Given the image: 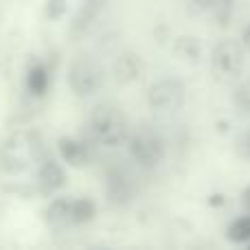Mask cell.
<instances>
[{"instance_id": "6da1fadb", "label": "cell", "mask_w": 250, "mask_h": 250, "mask_svg": "<svg viewBox=\"0 0 250 250\" xmlns=\"http://www.w3.org/2000/svg\"><path fill=\"white\" fill-rule=\"evenodd\" d=\"M42 158V138L38 132H31V129H18L0 145V169L4 173H11V176L29 171Z\"/></svg>"}, {"instance_id": "7a4b0ae2", "label": "cell", "mask_w": 250, "mask_h": 250, "mask_svg": "<svg viewBox=\"0 0 250 250\" xmlns=\"http://www.w3.org/2000/svg\"><path fill=\"white\" fill-rule=\"evenodd\" d=\"M88 134L104 147H121L127 143V117L114 104H97L88 114Z\"/></svg>"}, {"instance_id": "3957f363", "label": "cell", "mask_w": 250, "mask_h": 250, "mask_svg": "<svg viewBox=\"0 0 250 250\" xmlns=\"http://www.w3.org/2000/svg\"><path fill=\"white\" fill-rule=\"evenodd\" d=\"M246 66V48L237 40H222L213 46L211 53V73L217 82L229 83L242 77Z\"/></svg>"}, {"instance_id": "277c9868", "label": "cell", "mask_w": 250, "mask_h": 250, "mask_svg": "<svg viewBox=\"0 0 250 250\" xmlns=\"http://www.w3.org/2000/svg\"><path fill=\"white\" fill-rule=\"evenodd\" d=\"M187 88L178 77H160L147 90V104L158 117H173L185 108Z\"/></svg>"}, {"instance_id": "5b68a950", "label": "cell", "mask_w": 250, "mask_h": 250, "mask_svg": "<svg viewBox=\"0 0 250 250\" xmlns=\"http://www.w3.org/2000/svg\"><path fill=\"white\" fill-rule=\"evenodd\" d=\"M127 149L129 156L134 158V163L143 169L158 167L165 158V141L151 127H136L134 132L129 129Z\"/></svg>"}, {"instance_id": "8992f818", "label": "cell", "mask_w": 250, "mask_h": 250, "mask_svg": "<svg viewBox=\"0 0 250 250\" xmlns=\"http://www.w3.org/2000/svg\"><path fill=\"white\" fill-rule=\"evenodd\" d=\"M105 73L90 55H77L68 66V86L77 97H92L104 86Z\"/></svg>"}, {"instance_id": "52a82bcc", "label": "cell", "mask_w": 250, "mask_h": 250, "mask_svg": "<svg viewBox=\"0 0 250 250\" xmlns=\"http://www.w3.org/2000/svg\"><path fill=\"white\" fill-rule=\"evenodd\" d=\"M138 187L134 176L125 167H110L105 173V198L114 207H127L134 202Z\"/></svg>"}, {"instance_id": "ba28073f", "label": "cell", "mask_w": 250, "mask_h": 250, "mask_svg": "<svg viewBox=\"0 0 250 250\" xmlns=\"http://www.w3.org/2000/svg\"><path fill=\"white\" fill-rule=\"evenodd\" d=\"M66 185V171L57 160L46 158L44 156L38 163V178H35V187H38L40 195H53Z\"/></svg>"}, {"instance_id": "9c48e42d", "label": "cell", "mask_w": 250, "mask_h": 250, "mask_svg": "<svg viewBox=\"0 0 250 250\" xmlns=\"http://www.w3.org/2000/svg\"><path fill=\"white\" fill-rule=\"evenodd\" d=\"M112 73H114V79H117L119 83H123V86L134 83L143 75V60H141V55H138V53H134V51L121 53V55L114 60Z\"/></svg>"}, {"instance_id": "30bf717a", "label": "cell", "mask_w": 250, "mask_h": 250, "mask_svg": "<svg viewBox=\"0 0 250 250\" xmlns=\"http://www.w3.org/2000/svg\"><path fill=\"white\" fill-rule=\"evenodd\" d=\"M57 149H60V156L66 165L70 167H83L90 160V151H88V145L83 141L75 136H62L57 141Z\"/></svg>"}, {"instance_id": "8fae6325", "label": "cell", "mask_w": 250, "mask_h": 250, "mask_svg": "<svg viewBox=\"0 0 250 250\" xmlns=\"http://www.w3.org/2000/svg\"><path fill=\"white\" fill-rule=\"evenodd\" d=\"M46 224L55 230H64L73 226V200L55 198L46 208Z\"/></svg>"}, {"instance_id": "7c38bea8", "label": "cell", "mask_w": 250, "mask_h": 250, "mask_svg": "<svg viewBox=\"0 0 250 250\" xmlns=\"http://www.w3.org/2000/svg\"><path fill=\"white\" fill-rule=\"evenodd\" d=\"M173 55L187 64H198L202 57V44L195 35H180L173 40Z\"/></svg>"}, {"instance_id": "4fadbf2b", "label": "cell", "mask_w": 250, "mask_h": 250, "mask_svg": "<svg viewBox=\"0 0 250 250\" xmlns=\"http://www.w3.org/2000/svg\"><path fill=\"white\" fill-rule=\"evenodd\" d=\"M48 86H51V75H48L46 64L42 62H35V64L29 66L26 70V88L33 97H44L48 92Z\"/></svg>"}, {"instance_id": "5bb4252c", "label": "cell", "mask_w": 250, "mask_h": 250, "mask_svg": "<svg viewBox=\"0 0 250 250\" xmlns=\"http://www.w3.org/2000/svg\"><path fill=\"white\" fill-rule=\"evenodd\" d=\"M97 217V204L90 198L73 200V226L90 224Z\"/></svg>"}, {"instance_id": "9a60e30c", "label": "cell", "mask_w": 250, "mask_h": 250, "mask_svg": "<svg viewBox=\"0 0 250 250\" xmlns=\"http://www.w3.org/2000/svg\"><path fill=\"white\" fill-rule=\"evenodd\" d=\"M226 239L230 244H248L250 242V213L233 220L226 229Z\"/></svg>"}, {"instance_id": "2e32d148", "label": "cell", "mask_w": 250, "mask_h": 250, "mask_svg": "<svg viewBox=\"0 0 250 250\" xmlns=\"http://www.w3.org/2000/svg\"><path fill=\"white\" fill-rule=\"evenodd\" d=\"M233 104L239 112L244 114H250V79L246 82H239L235 86V92H233Z\"/></svg>"}, {"instance_id": "e0dca14e", "label": "cell", "mask_w": 250, "mask_h": 250, "mask_svg": "<svg viewBox=\"0 0 250 250\" xmlns=\"http://www.w3.org/2000/svg\"><path fill=\"white\" fill-rule=\"evenodd\" d=\"M217 2L220 0H185V9L191 16H207V13H213Z\"/></svg>"}, {"instance_id": "ac0fdd59", "label": "cell", "mask_w": 250, "mask_h": 250, "mask_svg": "<svg viewBox=\"0 0 250 250\" xmlns=\"http://www.w3.org/2000/svg\"><path fill=\"white\" fill-rule=\"evenodd\" d=\"M235 154L242 160H250V129L242 132L235 138Z\"/></svg>"}, {"instance_id": "d6986e66", "label": "cell", "mask_w": 250, "mask_h": 250, "mask_svg": "<svg viewBox=\"0 0 250 250\" xmlns=\"http://www.w3.org/2000/svg\"><path fill=\"white\" fill-rule=\"evenodd\" d=\"M68 11V2L66 0H46V16L51 20H60L64 13Z\"/></svg>"}, {"instance_id": "ffe728a7", "label": "cell", "mask_w": 250, "mask_h": 250, "mask_svg": "<svg viewBox=\"0 0 250 250\" xmlns=\"http://www.w3.org/2000/svg\"><path fill=\"white\" fill-rule=\"evenodd\" d=\"M110 0H82V7H86V9H92L95 13H101L105 9V4H108Z\"/></svg>"}, {"instance_id": "44dd1931", "label": "cell", "mask_w": 250, "mask_h": 250, "mask_svg": "<svg viewBox=\"0 0 250 250\" xmlns=\"http://www.w3.org/2000/svg\"><path fill=\"white\" fill-rule=\"evenodd\" d=\"M167 35H169V26H165V24L156 26V40H158V44L167 42Z\"/></svg>"}, {"instance_id": "7402d4cb", "label": "cell", "mask_w": 250, "mask_h": 250, "mask_svg": "<svg viewBox=\"0 0 250 250\" xmlns=\"http://www.w3.org/2000/svg\"><path fill=\"white\" fill-rule=\"evenodd\" d=\"M239 42L244 44V48H246V51L250 53V22L246 26H244V31H242V40H239Z\"/></svg>"}, {"instance_id": "603a6c76", "label": "cell", "mask_w": 250, "mask_h": 250, "mask_svg": "<svg viewBox=\"0 0 250 250\" xmlns=\"http://www.w3.org/2000/svg\"><path fill=\"white\" fill-rule=\"evenodd\" d=\"M224 202H226L224 193H213L211 198H208V204H211V207H224Z\"/></svg>"}, {"instance_id": "cb8c5ba5", "label": "cell", "mask_w": 250, "mask_h": 250, "mask_svg": "<svg viewBox=\"0 0 250 250\" xmlns=\"http://www.w3.org/2000/svg\"><path fill=\"white\" fill-rule=\"evenodd\" d=\"M242 207L246 208V213H250V185L242 191Z\"/></svg>"}, {"instance_id": "d4e9b609", "label": "cell", "mask_w": 250, "mask_h": 250, "mask_svg": "<svg viewBox=\"0 0 250 250\" xmlns=\"http://www.w3.org/2000/svg\"><path fill=\"white\" fill-rule=\"evenodd\" d=\"M226 129H229V123L222 121V123H220V132H226Z\"/></svg>"}, {"instance_id": "484cf974", "label": "cell", "mask_w": 250, "mask_h": 250, "mask_svg": "<svg viewBox=\"0 0 250 250\" xmlns=\"http://www.w3.org/2000/svg\"><path fill=\"white\" fill-rule=\"evenodd\" d=\"M220 2H226V4H233L235 0H220Z\"/></svg>"}, {"instance_id": "4316f807", "label": "cell", "mask_w": 250, "mask_h": 250, "mask_svg": "<svg viewBox=\"0 0 250 250\" xmlns=\"http://www.w3.org/2000/svg\"><path fill=\"white\" fill-rule=\"evenodd\" d=\"M246 246H248V248H250V242H248V244H246Z\"/></svg>"}]
</instances>
